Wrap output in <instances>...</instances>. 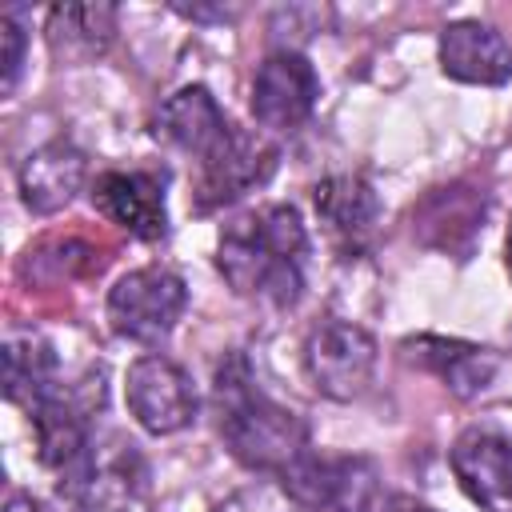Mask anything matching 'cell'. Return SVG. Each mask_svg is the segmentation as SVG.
<instances>
[{
    "mask_svg": "<svg viewBox=\"0 0 512 512\" xmlns=\"http://www.w3.org/2000/svg\"><path fill=\"white\" fill-rule=\"evenodd\" d=\"M304 248L300 212L292 204H268L224 224L216 260L236 296L288 308L304 288Z\"/></svg>",
    "mask_w": 512,
    "mask_h": 512,
    "instance_id": "cell-1",
    "label": "cell"
},
{
    "mask_svg": "<svg viewBox=\"0 0 512 512\" xmlns=\"http://www.w3.org/2000/svg\"><path fill=\"white\" fill-rule=\"evenodd\" d=\"M216 428L224 448L256 472H288L308 452V428L296 412L276 404L252 376L240 352H228L212 380Z\"/></svg>",
    "mask_w": 512,
    "mask_h": 512,
    "instance_id": "cell-2",
    "label": "cell"
},
{
    "mask_svg": "<svg viewBox=\"0 0 512 512\" xmlns=\"http://www.w3.org/2000/svg\"><path fill=\"white\" fill-rule=\"evenodd\" d=\"M188 304V288L172 268L148 264L116 280L108 292V320L124 340L160 344Z\"/></svg>",
    "mask_w": 512,
    "mask_h": 512,
    "instance_id": "cell-3",
    "label": "cell"
},
{
    "mask_svg": "<svg viewBox=\"0 0 512 512\" xmlns=\"http://www.w3.org/2000/svg\"><path fill=\"white\" fill-rule=\"evenodd\" d=\"M304 368L328 400H356L376 372V340L348 320H320L304 340Z\"/></svg>",
    "mask_w": 512,
    "mask_h": 512,
    "instance_id": "cell-4",
    "label": "cell"
},
{
    "mask_svg": "<svg viewBox=\"0 0 512 512\" xmlns=\"http://www.w3.org/2000/svg\"><path fill=\"white\" fill-rule=\"evenodd\" d=\"M124 400H128V412L136 416V424L152 436L188 428L196 416V404H200L188 372L176 360L156 356V352L132 360L128 376H124Z\"/></svg>",
    "mask_w": 512,
    "mask_h": 512,
    "instance_id": "cell-5",
    "label": "cell"
},
{
    "mask_svg": "<svg viewBox=\"0 0 512 512\" xmlns=\"http://www.w3.org/2000/svg\"><path fill=\"white\" fill-rule=\"evenodd\" d=\"M320 96L316 68L300 52H272L252 80V116L268 132H292L300 128Z\"/></svg>",
    "mask_w": 512,
    "mask_h": 512,
    "instance_id": "cell-6",
    "label": "cell"
},
{
    "mask_svg": "<svg viewBox=\"0 0 512 512\" xmlns=\"http://www.w3.org/2000/svg\"><path fill=\"white\" fill-rule=\"evenodd\" d=\"M448 464L472 504L484 512H512V440L492 428H468L456 436Z\"/></svg>",
    "mask_w": 512,
    "mask_h": 512,
    "instance_id": "cell-7",
    "label": "cell"
},
{
    "mask_svg": "<svg viewBox=\"0 0 512 512\" xmlns=\"http://www.w3.org/2000/svg\"><path fill=\"white\" fill-rule=\"evenodd\" d=\"M272 164H276V148L264 136H252V132L232 128V136L200 164V176H196V208L208 212V208H220V204L244 196L248 188H256V184L268 180Z\"/></svg>",
    "mask_w": 512,
    "mask_h": 512,
    "instance_id": "cell-8",
    "label": "cell"
},
{
    "mask_svg": "<svg viewBox=\"0 0 512 512\" xmlns=\"http://www.w3.org/2000/svg\"><path fill=\"white\" fill-rule=\"evenodd\" d=\"M92 204L140 240H160L168 232L164 180L152 172H104L92 184Z\"/></svg>",
    "mask_w": 512,
    "mask_h": 512,
    "instance_id": "cell-9",
    "label": "cell"
},
{
    "mask_svg": "<svg viewBox=\"0 0 512 512\" xmlns=\"http://www.w3.org/2000/svg\"><path fill=\"white\" fill-rule=\"evenodd\" d=\"M440 68L460 84H504L512 76V44L480 20H456L440 32Z\"/></svg>",
    "mask_w": 512,
    "mask_h": 512,
    "instance_id": "cell-10",
    "label": "cell"
},
{
    "mask_svg": "<svg viewBox=\"0 0 512 512\" xmlns=\"http://www.w3.org/2000/svg\"><path fill=\"white\" fill-rule=\"evenodd\" d=\"M156 136L168 140L172 148L196 156V160L204 164V160L232 136V124L224 120V112H220V104L212 100L208 88L188 84V88L172 92V96L160 104Z\"/></svg>",
    "mask_w": 512,
    "mask_h": 512,
    "instance_id": "cell-11",
    "label": "cell"
},
{
    "mask_svg": "<svg viewBox=\"0 0 512 512\" xmlns=\"http://www.w3.org/2000/svg\"><path fill=\"white\" fill-rule=\"evenodd\" d=\"M32 436H36V456L44 468H52L60 476L68 472V476L88 480V472H92L88 424H84V412L68 396L52 392L32 408Z\"/></svg>",
    "mask_w": 512,
    "mask_h": 512,
    "instance_id": "cell-12",
    "label": "cell"
},
{
    "mask_svg": "<svg viewBox=\"0 0 512 512\" xmlns=\"http://www.w3.org/2000/svg\"><path fill=\"white\" fill-rule=\"evenodd\" d=\"M84 152L68 140H52L40 144L36 152H28V160L20 164V196L32 212L48 216L60 212L84 184Z\"/></svg>",
    "mask_w": 512,
    "mask_h": 512,
    "instance_id": "cell-13",
    "label": "cell"
},
{
    "mask_svg": "<svg viewBox=\"0 0 512 512\" xmlns=\"http://www.w3.org/2000/svg\"><path fill=\"white\" fill-rule=\"evenodd\" d=\"M404 360L436 372L452 396L468 400L476 392H484L496 376V356L488 348L464 344V340H444V336H416L404 340Z\"/></svg>",
    "mask_w": 512,
    "mask_h": 512,
    "instance_id": "cell-14",
    "label": "cell"
},
{
    "mask_svg": "<svg viewBox=\"0 0 512 512\" xmlns=\"http://www.w3.org/2000/svg\"><path fill=\"white\" fill-rule=\"evenodd\" d=\"M316 212L336 240L356 248L372 236L376 216H380V200L364 176L344 172V176H328L324 184H316Z\"/></svg>",
    "mask_w": 512,
    "mask_h": 512,
    "instance_id": "cell-15",
    "label": "cell"
},
{
    "mask_svg": "<svg viewBox=\"0 0 512 512\" xmlns=\"http://www.w3.org/2000/svg\"><path fill=\"white\" fill-rule=\"evenodd\" d=\"M48 48L56 60H92L116 36V8L112 4H60L48 12Z\"/></svg>",
    "mask_w": 512,
    "mask_h": 512,
    "instance_id": "cell-16",
    "label": "cell"
},
{
    "mask_svg": "<svg viewBox=\"0 0 512 512\" xmlns=\"http://www.w3.org/2000/svg\"><path fill=\"white\" fill-rule=\"evenodd\" d=\"M56 356L36 332H8L4 340V396L28 412L56 392Z\"/></svg>",
    "mask_w": 512,
    "mask_h": 512,
    "instance_id": "cell-17",
    "label": "cell"
},
{
    "mask_svg": "<svg viewBox=\"0 0 512 512\" xmlns=\"http://www.w3.org/2000/svg\"><path fill=\"white\" fill-rule=\"evenodd\" d=\"M216 512H308L284 484H248L232 492Z\"/></svg>",
    "mask_w": 512,
    "mask_h": 512,
    "instance_id": "cell-18",
    "label": "cell"
},
{
    "mask_svg": "<svg viewBox=\"0 0 512 512\" xmlns=\"http://www.w3.org/2000/svg\"><path fill=\"white\" fill-rule=\"evenodd\" d=\"M0 40H4V56H0V92L4 96H12V88H16V80H20V68H24V28H20V20H16V12H4L0 16Z\"/></svg>",
    "mask_w": 512,
    "mask_h": 512,
    "instance_id": "cell-19",
    "label": "cell"
},
{
    "mask_svg": "<svg viewBox=\"0 0 512 512\" xmlns=\"http://www.w3.org/2000/svg\"><path fill=\"white\" fill-rule=\"evenodd\" d=\"M348 512H392V508H388V500H384V496H372V500H364L360 508H348Z\"/></svg>",
    "mask_w": 512,
    "mask_h": 512,
    "instance_id": "cell-20",
    "label": "cell"
},
{
    "mask_svg": "<svg viewBox=\"0 0 512 512\" xmlns=\"http://www.w3.org/2000/svg\"><path fill=\"white\" fill-rule=\"evenodd\" d=\"M508 272H512V232H508Z\"/></svg>",
    "mask_w": 512,
    "mask_h": 512,
    "instance_id": "cell-21",
    "label": "cell"
},
{
    "mask_svg": "<svg viewBox=\"0 0 512 512\" xmlns=\"http://www.w3.org/2000/svg\"><path fill=\"white\" fill-rule=\"evenodd\" d=\"M408 512H436V508H408Z\"/></svg>",
    "mask_w": 512,
    "mask_h": 512,
    "instance_id": "cell-22",
    "label": "cell"
}]
</instances>
